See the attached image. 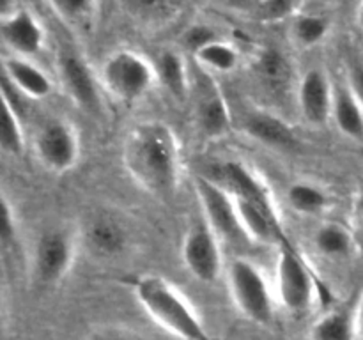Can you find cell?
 <instances>
[{
	"label": "cell",
	"mask_w": 363,
	"mask_h": 340,
	"mask_svg": "<svg viewBox=\"0 0 363 340\" xmlns=\"http://www.w3.org/2000/svg\"><path fill=\"white\" fill-rule=\"evenodd\" d=\"M123 165L135 184L151 197L170 200L181 183V145L172 126L149 119L135 124L123 144Z\"/></svg>",
	"instance_id": "6da1fadb"
},
{
	"label": "cell",
	"mask_w": 363,
	"mask_h": 340,
	"mask_svg": "<svg viewBox=\"0 0 363 340\" xmlns=\"http://www.w3.org/2000/svg\"><path fill=\"white\" fill-rule=\"evenodd\" d=\"M218 170V183L233 195L248 239L279 248L291 246L272 191L261 176L241 162H225Z\"/></svg>",
	"instance_id": "7a4b0ae2"
},
{
	"label": "cell",
	"mask_w": 363,
	"mask_h": 340,
	"mask_svg": "<svg viewBox=\"0 0 363 340\" xmlns=\"http://www.w3.org/2000/svg\"><path fill=\"white\" fill-rule=\"evenodd\" d=\"M145 314L179 340H218L209 333L186 296L172 282L160 275L145 273L128 280Z\"/></svg>",
	"instance_id": "3957f363"
},
{
	"label": "cell",
	"mask_w": 363,
	"mask_h": 340,
	"mask_svg": "<svg viewBox=\"0 0 363 340\" xmlns=\"http://www.w3.org/2000/svg\"><path fill=\"white\" fill-rule=\"evenodd\" d=\"M103 91L123 105L140 101L158 84L156 67L135 50L110 53L99 69Z\"/></svg>",
	"instance_id": "277c9868"
},
{
	"label": "cell",
	"mask_w": 363,
	"mask_h": 340,
	"mask_svg": "<svg viewBox=\"0 0 363 340\" xmlns=\"http://www.w3.org/2000/svg\"><path fill=\"white\" fill-rule=\"evenodd\" d=\"M230 296L238 310L261 326H272L273 294L264 273L247 257H234L227 268Z\"/></svg>",
	"instance_id": "5b68a950"
},
{
	"label": "cell",
	"mask_w": 363,
	"mask_h": 340,
	"mask_svg": "<svg viewBox=\"0 0 363 340\" xmlns=\"http://www.w3.org/2000/svg\"><path fill=\"white\" fill-rule=\"evenodd\" d=\"M275 287L279 301L291 314H305L315 296L325 290L294 244L279 248Z\"/></svg>",
	"instance_id": "8992f818"
},
{
	"label": "cell",
	"mask_w": 363,
	"mask_h": 340,
	"mask_svg": "<svg viewBox=\"0 0 363 340\" xmlns=\"http://www.w3.org/2000/svg\"><path fill=\"white\" fill-rule=\"evenodd\" d=\"M78 236L69 229H48L38 237L30 257L32 282L39 287H55L73 268Z\"/></svg>",
	"instance_id": "52a82bcc"
},
{
	"label": "cell",
	"mask_w": 363,
	"mask_h": 340,
	"mask_svg": "<svg viewBox=\"0 0 363 340\" xmlns=\"http://www.w3.org/2000/svg\"><path fill=\"white\" fill-rule=\"evenodd\" d=\"M57 74L67 98L92 117L103 113V85L80 52L64 46L57 53Z\"/></svg>",
	"instance_id": "ba28073f"
},
{
	"label": "cell",
	"mask_w": 363,
	"mask_h": 340,
	"mask_svg": "<svg viewBox=\"0 0 363 340\" xmlns=\"http://www.w3.org/2000/svg\"><path fill=\"white\" fill-rule=\"evenodd\" d=\"M195 193L201 202L202 218L208 222L220 241L240 246L250 243L241 225L234 198L218 181L206 176L195 177Z\"/></svg>",
	"instance_id": "9c48e42d"
},
{
	"label": "cell",
	"mask_w": 363,
	"mask_h": 340,
	"mask_svg": "<svg viewBox=\"0 0 363 340\" xmlns=\"http://www.w3.org/2000/svg\"><path fill=\"white\" fill-rule=\"evenodd\" d=\"M34 152L48 172L66 174L73 170L80 159V137L74 124L62 117L43 120L35 131Z\"/></svg>",
	"instance_id": "30bf717a"
},
{
	"label": "cell",
	"mask_w": 363,
	"mask_h": 340,
	"mask_svg": "<svg viewBox=\"0 0 363 340\" xmlns=\"http://www.w3.org/2000/svg\"><path fill=\"white\" fill-rule=\"evenodd\" d=\"M194 94V117L199 133L208 140H222L233 131V113L229 103L215 78L202 69L197 78H191Z\"/></svg>",
	"instance_id": "8fae6325"
},
{
	"label": "cell",
	"mask_w": 363,
	"mask_h": 340,
	"mask_svg": "<svg viewBox=\"0 0 363 340\" xmlns=\"http://www.w3.org/2000/svg\"><path fill=\"white\" fill-rule=\"evenodd\" d=\"M181 257L191 276L204 283H215L222 276L223 257L220 239L204 218L195 220L183 237Z\"/></svg>",
	"instance_id": "7c38bea8"
},
{
	"label": "cell",
	"mask_w": 363,
	"mask_h": 340,
	"mask_svg": "<svg viewBox=\"0 0 363 340\" xmlns=\"http://www.w3.org/2000/svg\"><path fill=\"white\" fill-rule=\"evenodd\" d=\"M335 87L321 67H311L298 84V108L311 126H323L332 119Z\"/></svg>",
	"instance_id": "4fadbf2b"
},
{
	"label": "cell",
	"mask_w": 363,
	"mask_h": 340,
	"mask_svg": "<svg viewBox=\"0 0 363 340\" xmlns=\"http://www.w3.org/2000/svg\"><path fill=\"white\" fill-rule=\"evenodd\" d=\"M0 35L14 57L30 59L45 48V28L30 11L18 7L0 21Z\"/></svg>",
	"instance_id": "5bb4252c"
},
{
	"label": "cell",
	"mask_w": 363,
	"mask_h": 340,
	"mask_svg": "<svg viewBox=\"0 0 363 340\" xmlns=\"http://www.w3.org/2000/svg\"><path fill=\"white\" fill-rule=\"evenodd\" d=\"M82 239L92 255L99 259H113L128 248L130 232L117 216L110 212H94L85 222Z\"/></svg>",
	"instance_id": "9a60e30c"
},
{
	"label": "cell",
	"mask_w": 363,
	"mask_h": 340,
	"mask_svg": "<svg viewBox=\"0 0 363 340\" xmlns=\"http://www.w3.org/2000/svg\"><path fill=\"white\" fill-rule=\"evenodd\" d=\"M243 131L259 144L272 149L287 151L298 144L293 126L277 113L262 108L248 110L243 117Z\"/></svg>",
	"instance_id": "2e32d148"
},
{
	"label": "cell",
	"mask_w": 363,
	"mask_h": 340,
	"mask_svg": "<svg viewBox=\"0 0 363 340\" xmlns=\"http://www.w3.org/2000/svg\"><path fill=\"white\" fill-rule=\"evenodd\" d=\"M4 76L30 101L48 98L53 92V80L35 66L30 59L23 57H7L4 59Z\"/></svg>",
	"instance_id": "e0dca14e"
},
{
	"label": "cell",
	"mask_w": 363,
	"mask_h": 340,
	"mask_svg": "<svg viewBox=\"0 0 363 340\" xmlns=\"http://www.w3.org/2000/svg\"><path fill=\"white\" fill-rule=\"evenodd\" d=\"M332 119L344 137L357 142L363 140V106L354 98L347 84L335 87Z\"/></svg>",
	"instance_id": "ac0fdd59"
},
{
	"label": "cell",
	"mask_w": 363,
	"mask_h": 340,
	"mask_svg": "<svg viewBox=\"0 0 363 340\" xmlns=\"http://www.w3.org/2000/svg\"><path fill=\"white\" fill-rule=\"evenodd\" d=\"M158 84L167 89L172 98L183 99L191 89V76L188 74L186 62L176 50H163L156 59Z\"/></svg>",
	"instance_id": "d6986e66"
},
{
	"label": "cell",
	"mask_w": 363,
	"mask_h": 340,
	"mask_svg": "<svg viewBox=\"0 0 363 340\" xmlns=\"http://www.w3.org/2000/svg\"><path fill=\"white\" fill-rule=\"evenodd\" d=\"M357 335V315L346 308L326 312L311 328V340H354Z\"/></svg>",
	"instance_id": "ffe728a7"
},
{
	"label": "cell",
	"mask_w": 363,
	"mask_h": 340,
	"mask_svg": "<svg viewBox=\"0 0 363 340\" xmlns=\"http://www.w3.org/2000/svg\"><path fill=\"white\" fill-rule=\"evenodd\" d=\"M330 195L325 188L308 181H296L287 188V202L298 215H319L330 205Z\"/></svg>",
	"instance_id": "44dd1931"
},
{
	"label": "cell",
	"mask_w": 363,
	"mask_h": 340,
	"mask_svg": "<svg viewBox=\"0 0 363 340\" xmlns=\"http://www.w3.org/2000/svg\"><path fill=\"white\" fill-rule=\"evenodd\" d=\"M314 246L323 257L344 259L353 251V236L340 223H323L314 234Z\"/></svg>",
	"instance_id": "7402d4cb"
},
{
	"label": "cell",
	"mask_w": 363,
	"mask_h": 340,
	"mask_svg": "<svg viewBox=\"0 0 363 340\" xmlns=\"http://www.w3.org/2000/svg\"><path fill=\"white\" fill-rule=\"evenodd\" d=\"M53 13L74 30H89L98 14L99 0H48Z\"/></svg>",
	"instance_id": "603a6c76"
},
{
	"label": "cell",
	"mask_w": 363,
	"mask_h": 340,
	"mask_svg": "<svg viewBox=\"0 0 363 340\" xmlns=\"http://www.w3.org/2000/svg\"><path fill=\"white\" fill-rule=\"evenodd\" d=\"M199 66L208 73H230L240 64V53L230 42L215 39L195 53Z\"/></svg>",
	"instance_id": "cb8c5ba5"
},
{
	"label": "cell",
	"mask_w": 363,
	"mask_h": 340,
	"mask_svg": "<svg viewBox=\"0 0 363 340\" xmlns=\"http://www.w3.org/2000/svg\"><path fill=\"white\" fill-rule=\"evenodd\" d=\"M257 71L262 84L272 92H284L291 84V67L282 53L277 50H264L259 55Z\"/></svg>",
	"instance_id": "d4e9b609"
},
{
	"label": "cell",
	"mask_w": 363,
	"mask_h": 340,
	"mask_svg": "<svg viewBox=\"0 0 363 340\" xmlns=\"http://www.w3.org/2000/svg\"><path fill=\"white\" fill-rule=\"evenodd\" d=\"M330 32V20L323 14L315 13H298L294 14L293 27H291V34H293L294 42L301 48H312L323 42V39L328 35Z\"/></svg>",
	"instance_id": "484cf974"
},
{
	"label": "cell",
	"mask_w": 363,
	"mask_h": 340,
	"mask_svg": "<svg viewBox=\"0 0 363 340\" xmlns=\"http://www.w3.org/2000/svg\"><path fill=\"white\" fill-rule=\"evenodd\" d=\"M21 117H18L13 110L4 106L2 131H0V147L6 154L20 156L25 151V133L21 128Z\"/></svg>",
	"instance_id": "4316f807"
},
{
	"label": "cell",
	"mask_w": 363,
	"mask_h": 340,
	"mask_svg": "<svg viewBox=\"0 0 363 340\" xmlns=\"http://www.w3.org/2000/svg\"><path fill=\"white\" fill-rule=\"evenodd\" d=\"M85 340H151L144 335V333L137 332L133 328H128V326H117V324H108V326H99V328L92 329Z\"/></svg>",
	"instance_id": "83f0119b"
},
{
	"label": "cell",
	"mask_w": 363,
	"mask_h": 340,
	"mask_svg": "<svg viewBox=\"0 0 363 340\" xmlns=\"http://www.w3.org/2000/svg\"><path fill=\"white\" fill-rule=\"evenodd\" d=\"M296 9V0H259L257 13L264 21H280Z\"/></svg>",
	"instance_id": "f1b7e54d"
},
{
	"label": "cell",
	"mask_w": 363,
	"mask_h": 340,
	"mask_svg": "<svg viewBox=\"0 0 363 340\" xmlns=\"http://www.w3.org/2000/svg\"><path fill=\"white\" fill-rule=\"evenodd\" d=\"M215 39H218V34H216L215 28L209 27V25H204V23L194 25V27L188 28L183 35L184 46H186V48L190 50L194 55L199 52V50L204 48L206 45H209L211 41H215Z\"/></svg>",
	"instance_id": "f546056e"
},
{
	"label": "cell",
	"mask_w": 363,
	"mask_h": 340,
	"mask_svg": "<svg viewBox=\"0 0 363 340\" xmlns=\"http://www.w3.org/2000/svg\"><path fill=\"white\" fill-rule=\"evenodd\" d=\"M135 11L140 16L151 18H165L174 13V0H133Z\"/></svg>",
	"instance_id": "4dcf8cb0"
},
{
	"label": "cell",
	"mask_w": 363,
	"mask_h": 340,
	"mask_svg": "<svg viewBox=\"0 0 363 340\" xmlns=\"http://www.w3.org/2000/svg\"><path fill=\"white\" fill-rule=\"evenodd\" d=\"M347 85H350L354 98H357L358 101H360V105L363 106V60H357V62L350 67V73H347Z\"/></svg>",
	"instance_id": "1f68e13d"
},
{
	"label": "cell",
	"mask_w": 363,
	"mask_h": 340,
	"mask_svg": "<svg viewBox=\"0 0 363 340\" xmlns=\"http://www.w3.org/2000/svg\"><path fill=\"white\" fill-rule=\"evenodd\" d=\"M16 9L18 7L14 6V0H0V14H2V18L7 16V14L14 13Z\"/></svg>",
	"instance_id": "d6a6232c"
},
{
	"label": "cell",
	"mask_w": 363,
	"mask_h": 340,
	"mask_svg": "<svg viewBox=\"0 0 363 340\" xmlns=\"http://www.w3.org/2000/svg\"><path fill=\"white\" fill-rule=\"evenodd\" d=\"M354 315H357V329H358V335L363 336V296L358 303L357 310H354Z\"/></svg>",
	"instance_id": "836d02e7"
},
{
	"label": "cell",
	"mask_w": 363,
	"mask_h": 340,
	"mask_svg": "<svg viewBox=\"0 0 363 340\" xmlns=\"http://www.w3.org/2000/svg\"><path fill=\"white\" fill-rule=\"evenodd\" d=\"M354 20H357V25L358 28L363 32V0L360 4H358L357 7V13H354Z\"/></svg>",
	"instance_id": "e575fe53"
},
{
	"label": "cell",
	"mask_w": 363,
	"mask_h": 340,
	"mask_svg": "<svg viewBox=\"0 0 363 340\" xmlns=\"http://www.w3.org/2000/svg\"><path fill=\"white\" fill-rule=\"evenodd\" d=\"M236 2H238V0H236ZM240 2H241V4H243V2H245V4H247V2H248V0H240Z\"/></svg>",
	"instance_id": "d590c367"
}]
</instances>
